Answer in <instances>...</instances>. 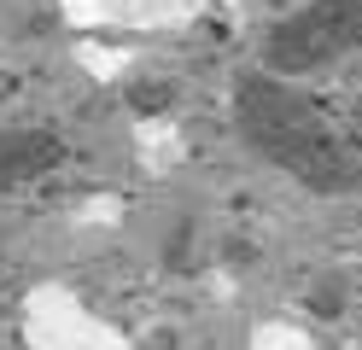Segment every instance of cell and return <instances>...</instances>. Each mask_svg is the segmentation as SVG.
Instances as JSON below:
<instances>
[{"instance_id": "7a4b0ae2", "label": "cell", "mask_w": 362, "mask_h": 350, "mask_svg": "<svg viewBox=\"0 0 362 350\" xmlns=\"http://www.w3.org/2000/svg\"><path fill=\"white\" fill-rule=\"evenodd\" d=\"M356 47H362V0H310L263 35V70L292 82L339 64Z\"/></svg>"}, {"instance_id": "3957f363", "label": "cell", "mask_w": 362, "mask_h": 350, "mask_svg": "<svg viewBox=\"0 0 362 350\" xmlns=\"http://www.w3.org/2000/svg\"><path fill=\"white\" fill-rule=\"evenodd\" d=\"M64 158L71 152H64V140L53 129H12V134H0V193L53 175Z\"/></svg>"}, {"instance_id": "6da1fadb", "label": "cell", "mask_w": 362, "mask_h": 350, "mask_svg": "<svg viewBox=\"0 0 362 350\" xmlns=\"http://www.w3.org/2000/svg\"><path fill=\"white\" fill-rule=\"evenodd\" d=\"M234 129L269 170L298 181L304 193L339 199V193H356L362 187V163L333 134V123L286 76H269L263 64L234 82Z\"/></svg>"}]
</instances>
